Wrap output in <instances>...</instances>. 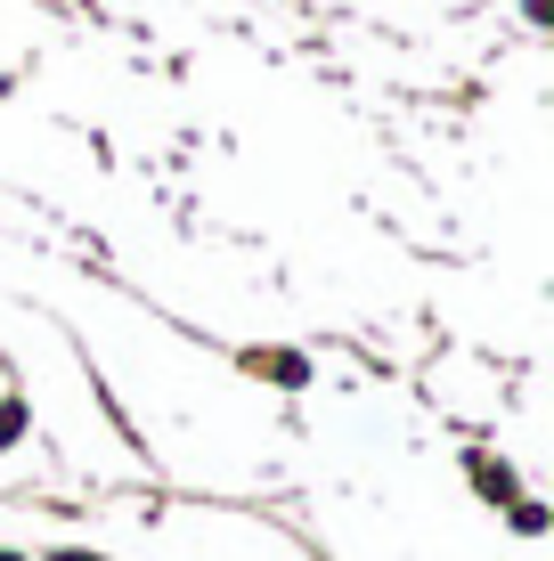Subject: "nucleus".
<instances>
[{"mask_svg":"<svg viewBox=\"0 0 554 561\" xmlns=\"http://www.w3.org/2000/svg\"><path fill=\"white\" fill-rule=\"evenodd\" d=\"M245 366H253L261 382H310V358L302 351H245Z\"/></svg>","mask_w":554,"mask_h":561,"instance_id":"1","label":"nucleus"},{"mask_svg":"<svg viewBox=\"0 0 554 561\" xmlns=\"http://www.w3.org/2000/svg\"><path fill=\"white\" fill-rule=\"evenodd\" d=\"M465 472H473V489H482L489 505H513V496H522V489H513V463H498V456H473Z\"/></svg>","mask_w":554,"mask_h":561,"instance_id":"2","label":"nucleus"},{"mask_svg":"<svg viewBox=\"0 0 554 561\" xmlns=\"http://www.w3.org/2000/svg\"><path fill=\"white\" fill-rule=\"evenodd\" d=\"M513 529H522V537H539V529H546V505H530V496H513Z\"/></svg>","mask_w":554,"mask_h":561,"instance_id":"3","label":"nucleus"},{"mask_svg":"<svg viewBox=\"0 0 554 561\" xmlns=\"http://www.w3.org/2000/svg\"><path fill=\"white\" fill-rule=\"evenodd\" d=\"M57 561H106V553H82V546H66V553H57Z\"/></svg>","mask_w":554,"mask_h":561,"instance_id":"4","label":"nucleus"},{"mask_svg":"<svg viewBox=\"0 0 554 561\" xmlns=\"http://www.w3.org/2000/svg\"><path fill=\"white\" fill-rule=\"evenodd\" d=\"M0 561H16V553H0Z\"/></svg>","mask_w":554,"mask_h":561,"instance_id":"5","label":"nucleus"}]
</instances>
